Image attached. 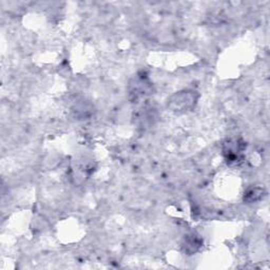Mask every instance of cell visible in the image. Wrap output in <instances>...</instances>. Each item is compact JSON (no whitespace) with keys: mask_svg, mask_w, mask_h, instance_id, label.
I'll return each mask as SVG.
<instances>
[{"mask_svg":"<svg viewBox=\"0 0 270 270\" xmlns=\"http://www.w3.org/2000/svg\"><path fill=\"white\" fill-rule=\"evenodd\" d=\"M245 149L244 143H242L238 139H234V141H228L224 145V154L226 156L227 163L229 164H239L242 161V157H243V151Z\"/></svg>","mask_w":270,"mask_h":270,"instance_id":"7a4b0ae2","label":"cell"},{"mask_svg":"<svg viewBox=\"0 0 270 270\" xmlns=\"http://www.w3.org/2000/svg\"><path fill=\"white\" fill-rule=\"evenodd\" d=\"M198 92L192 90H185L175 93L169 99L168 106L172 112L176 114L187 113L191 111L198 102Z\"/></svg>","mask_w":270,"mask_h":270,"instance_id":"6da1fadb","label":"cell"},{"mask_svg":"<svg viewBox=\"0 0 270 270\" xmlns=\"http://www.w3.org/2000/svg\"><path fill=\"white\" fill-rule=\"evenodd\" d=\"M262 195H263V189H259V188H254V189H251L247 192L246 194V199L247 201L249 202H256L258 200H260L261 198H262Z\"/></svg>","mask_w":270,"mask_h":270,"instance_id":"277c9868","label":"cell"},{"mask_svg":"<svg viewBox=\"0 0 270 270\" xmlns=\"http://www.w3.org/2000/svg\"><path fill=\"white\" fill-rule=\"evenodd\" d=\"M201 241L198 238H194V236H189L187 239H185V251H187L190 255L194 254L201 247Z\"/></svg>","mask_w":270,"mask_h":270,"instance_id":"3957f363","label":"cell"}]
</instances>
